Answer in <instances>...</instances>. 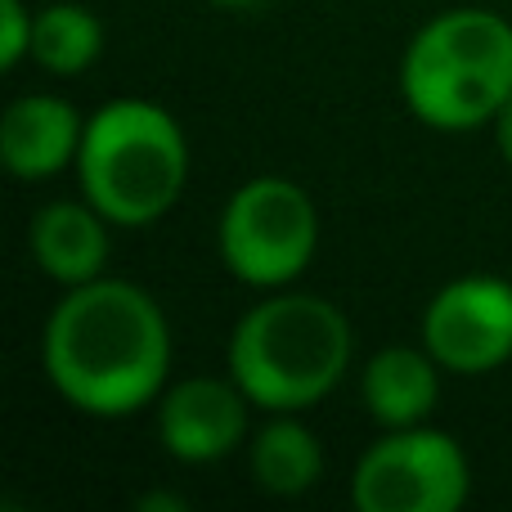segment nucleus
<instances>
[{"instance_id": "obj_12", "label": "nucleus", "mask_w": 512, "mask_h": 512, "mask_svg": "<svg viewBox=\"0 0 512 512\" xmlns=\"http://www.w3.org/2000/svg\"><path fill=\"white\" fill-rule=\"evenodd\" d=\"M252 481L265 495H306L319 477H324V445L315 441L306 423H297L292 414H274V423H265L252 436Z\"/></svg>"}, {"instance_id": "obj_9", "label": "nucleus", "mask_w": 512, "mask_h": 512, "mask_svg": "<svg viewBox=\"0 0 512 512\" xmlns=\"http://www.w3.org/2000/svg\"><path fill=\"white\" fill-rule=\"evenodd\" d=\"M86 122L59 95H23L0 117V162L18 180H50L81 153Z\"/></svg>"}, {"instance_id": "obj_15", "label": "nucleus", "mask_w": 512, "mask_h": 512, "mask_svg": "<svg viewBox=\"0 0 512 512\" xmlns=\"http://www.w3.org/2000/svg\"><path fill=\"white\" fill-rule=\"evenodd\" d=\"M495 140H499V153H504V162L512 167V99L499 108V117H495Z\"/></svg>"}, {"instance_id": "obj_13", "label": "nucleus", "mask_w": 512, "mask_h": 512, "mask_svg": "<svg viewBox=\"0 0 512 512\" xmlns=\"http://www.w3.org/2000/svg\"><path fill=\"white\" fill-rule=\"evenodd\" d=\"M104 54V23L86 5L54 0L36 14L32 27V59L54 77H77Z\"/></svg>"}, {"instance_id": "obj_8", "label": "nucleus", "mask_w": 512, "mask_h": 512, "mask_svg": "<svg viewBox=\"0 0 512 512\" xmlns=\"http://www.w3.org/2000/svg\"><path fill=\"white\" fill-rule=\"evenodd\" d=\"M248 409L234 378H185L158 405V441L180 463H216L248 441Z\"/></svg>"}, {"instance_id": "obj_4", "label": "nucleus", "mask_w": 512, "mask_h": 512, "mask_svg": "<svg viewBox=\"0 0 512 512\" xmlns=\"http://www.w3.org/2000/svg\"><path fill=\"white\" fill-rule=\"evenodd\" d=\"M86 198L113 225L144 230L180 203L189 180V144L180 122L149 99H108L86 117L77 153Z\"/></svg>"}, {"instance_id": "obj_14", "label": "nucleus", "mask_w": 512, "mask_h": 512, "mask_svg": "<svg viewBox=\"0 0 512 512\" xmlns=\"http://www.w3.org/2000/svg\"><path fill=\"white\" fill-rule=\"evenodd\" d=\"M32 27L36 14H27L23 0H0V68H18L32 59Z\"/></svg>"}, {"instance_id": "obj_6", "label": "nucleus", "mask_w": 512, "mask_h": 512, "mask_svg": "<svg viewBox=\"0 0 512 512\" xmlns=\"http://www.w3.org/2000/svg\"><path fill=\"white\" fill-rule=\"evenodd\" d=\"M472 490L468 454L436 427H391L360 454L351 504L360 512H459Z\"/></svg>"}, {"instance_id": "obj_11", "label": "nucleus", "mask_w": 512, "mask_h": 512, "mask_svg": "<svg viewBox=\"0 0 512 512\" xmlns=\"http://www.w3.org/2000/svg\"><path fill=\"white\" fill-rule=\"evenodd\" d=\"M360 396L369 418L387 432L391 427H418L441 396V364L432 360L427 346H387L364 364Z\"/></svg>"}, {"instance_id": "obj_1", "label": "nucleus", "mask_w": 512, "mask_h": 512, "mask_svg": "<svg viewBox=\"0 0 512 512\" xmlns=\"http://www.w3.org/2000/svg\"><path fill=\"white\" fill-rule=\"evenodd\" d=\"M50 387L77 414L131 418L153 405L171 369V328L153 292L131 279L68 288L41 337Z\"/></svg>"}, {"instance_id": "obj_17", "label": "nucleus", "mask_w": 512, "mask_h": 512, "mask_svg": "<svg viewBox=\"0 0 512 512\" xmlns=\"http://www.w3.org/2000/svg\"><path fill=\"white\" fill-rule=\"evenodd\" d=\"M212 5H221V9H256V5H265V0H212Z\"/></svg>"}, {"instance_id": "obj_5", "label": "nucleus", "mask_w": 512, "mask_h": 512, "mask_svg": "<svg viewBox=\"0 0 512 512\" xmlns=\"http://www.w3.org/2000/svg\"><path fill=\"white\" fill-rule=\"evenodd\" d=\"M221 261L248 288H288L319 248V212L301 185L256 176L230 194L221 212Z\"/></svg>"}, {"instance_id": "obj_10", "label": "nucleus", "mask_w": 512, "mask_h": 512, "mask_svg": "<svg viewBox=\"0 0 512 512\" xmlns=\"http://www.w3.org/2000/svg\"><path fill=\"white\" fill-rule=\"evenodd\" d=\"M108 216L99 212L95 203H72V198H59V203H45L41 212L32 216V230H27V248H32V261L50 274L63 288H81V283L99 279L108 265Z\"/></svg>"}, {"instance_id": "obj_2", "label": "nucleus", "mask_w": 512, "mask_h": 512, "mask_svg": "<svg viewBox=\"0 0 512 512\" xmlns=\"http://www.w3.org/2000/svg\"><path fill=\"white\" fill-rule=\"evenodd\" d=\"M351 324L328 297L283 292L256 301L230 333V378L265 414H301L342 382Z\"/></svg>"}, {"instance_id": "obj_7", "label": "nucleus", "mask_w": 512, "mask_h": 512, "mask_svg": "<svg viewBox=\"0 0 512 512\" xmlns=\"http://www.w3.org/2000/svg\"><path fill=\"white\" fill-rule=\"evenodd\" d=\"M423 346L445 373L463 378L512 360V283L495 274L445 283L423 310Z\"/></svg>"}, {"instance_id": "obj_16", "label": "nucleus", "mask_w": 512, "mask_h": 512, "mask_svg": "<svg viewBox=\"0 0 512 512\" xmlns=\"http://www.w3.org/2000/svg\"><path fill=\"white\" fill-rule=\"evenodd\" d=\"M140 508H144V512H153V508L185 512V499H180V495H144V499H140Z\"/></svg>"}, {"instance_id": "obj_3", "label": "nucleus", "mask_w": 512, "mask_h": 512, "mask_svg": "<svg viewBox=\"0 0 512 512\" xmlns=\"http://www.w3.org/2000/svg\"><path fill=\"white\" fill-rule=\"evenodd\" d=\"M400 95L432 131H477L512 99V23L490 9H445L400 59Z\"/></svg>"}]
</instances>
